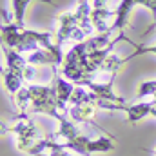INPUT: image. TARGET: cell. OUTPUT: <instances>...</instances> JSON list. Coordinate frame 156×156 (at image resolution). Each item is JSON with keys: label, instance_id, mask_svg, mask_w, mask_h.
Returning a JSON list of instances; mask_svg holds the SVG:
<instances>
[{"label": "cell", "instance_id": "cell-14", "mask_svg": "<svg viewBox=\"0 0 156 156\" xmlns=\"http://www.w3.org/2000/svg\"><path fill=\"white\" fill-rule=\"evenodd\" d=\"M40 156H71L67 151H51V153H44Z\"/></svg>", "mask_w": 156, "mask_h": 156}, {"label": "cell", "instance_id": "cell-3", "mask_svg": "<svg viewBox=\"0 0 156 156\" xmlns=\"http://www.w3.org/2000/svg\"><path fill=\"white\" fill-rule=\"evenodd\" d=\"M134 5H138L136 0H122V4L115 9V20H113V26H111V33L115 37L122 35L123 29L127 27V18H129V13L133 11Z\"/></svg>", "mask_w": 156, "mask_h": 156}, {"label": "cell", "instance_id": "cell-6", "mask_svg": "<svg viewBox=\"0 0 156 156\" xmlns=\"http://www.w3.org/2000/svg\"><path fill=\"white\" fill-rule=\"evenodd\" d=\"M115 18V11H109L107 7H100V9H94L91 11V22L94 26V31L96 33H111V26L109 24V18Z\"/></svg>", "mask_w": 156, "mask_h": 156}, {"label": "cell", "instance_id": "cell-15", "mask_svg": "<svg viewBox=\"0 0 156 156\" xmlns=\"http://www.w3.org/2000/svg\"><path fill=\"white\" fill-rule=\"evenodd\" d=\"M107 4H109V0H94L93 2V7L94 9H100V7H105Z\"/></svg>", "mask_w": 156, "mask_h": 156}, {"label": "cell", "instance_id": "cell-9", "mask_svg": "<svg viewBox=\"0 0 156 156\" xmlns=\"http://www.w3.org/2000/svg\"><path fill=\"white\" fill-rule=\"evenodd\" d=\"M115 151V144H113V136H100L96 140H89L87 144V154L93 153H109Z\"/></svg>", "mask_w": 156, "mask_h": 156}, {"label": "cell", "instance_id": "cell-12", "mask_svg": "<svg viewBox=\"0 0 156 156\" xmlns=\"http://www.w3.org/2000/svg\"><path fill=\"white\" fill-rule=\"evenodd\" d=\"M134 47H136V51L133 53V55H129V56H125L123 58V62H129V60H133V58H136L138 55H156V45H147V47H142V45H136V44H133Z\"/></svg>", "mask_w": 156, "mask_h": 156}, {"label": "cell", "instance_id": "cell-13", "mask_svg": "<svg viewBox=\"0 0 156 156\" xmlns=\"http://www.w3.org/2000/svg\"><path fill=\"white\" fill-rule=\"evenodd\" d=\"M136 4L138 5H144V7H147L151 13H153V24H151V27L156 26V0H136Z\"/></svg>", "mask_w": 156, "mask_h": 156}, {"label": "cell", "instance_id": "cell-10", "mask_svg": "<svg viewBox=\"0 0 156 156\" xmlns=\"http://www.w3.org/2000/svg\"><path fill=\"white\" fill-rule=\"evenodd\" d=\"M2 75H4V83H5V87H7V91H9L11 94L18 93V91L22 89V80H24L22 75L15 73V71L9 69V67H5V69L2 71Z\"/></svg>", "mask_w": 156, "mask_h": 156}, {"label": "cell", "instance_id": "cell-16", "mask_svg": "<svg viewBox=\"0 0 156 156\" xmlns=\"http://www.w3.org/2000/svg\"><path fill=\"white\" fill-rule=\"evenodd\" d=\"M153 156H156V147H154V149H153Z\"/></svg>", "mask_w": 156, "mask_h": 156}, {"label": "cell", "instance_id": "cell-1", "mask_svg": "<svg viewBox=\"0 0 156 156\" xmlns=\"http://www.w3.org/2000/svg\"><path fill=\"white\" fill-rule=\"evenodd\" d=\"M22 122H18L15 127H7L9 133L16 134V147L22 151V153H29V149L38 142V127L35 125L33 120L26 118L24 115L18 116Z\"/></svg>", "mask_w": 156, "mask_h": 156}, {"label": "cell", "instance_id": "cell-8", "mask_svg": "<svg viewBox=\"0 0 156 156\" xmlns=\"http://www.w3.org/2000/svg\"><path fill=\"white\" fill-rule=\"evenodd\" d=\"M31 2H42V4H49L55 5V0H11L13 5V20L18 26H24V18H26V9Z\"/></svg>", "mask_w": 156, "mask_h": 156}, {"label": "cell", "instance_id": "cell-2", "mask_svg": "<svg viewBox=\"0 0 156 156\" xmlns=\"http://www.w3.org/2000/svg\"><path fill=\"white\" fill-rule=\"evenodd\" d=\"M55 89H56V102H58V107L60 111H66V105H69V100L75 93V85L73 82L66 80L58 75V69H55V82H53Z\"/></svg>", "mask_w": 156, "mask_h": 156}, {"label": "cell", "instance_id": "cell-11", "mask_svg": "<svg viewBox=\"0 0 156 156\" xmlns=\"http://www.w3.org/2000/svg\"><path fill=\"white\" fill-rule=\"evenodd\" d=\"M145 96H156V80H149V82L140 83L138 98H145Z\"/></svg>", "mask_w": 156, "mask_h": 156}, {"label": "cell", "instance_id": "cell-5", "mask_svg": "<svg viewBox=\"0 0 156 156\" xmlns=\"http://www.w3.org/2000/svg\"><path fill=\"white\" fill-rule=\"evenodd\" d=\"M4 56H5V64H7L9 69H13L15 73L26 76V73H27V69H29L31 64L27 62V58L22 56V53H18V51H15L11 47L4 45Z\"/></svg>", "mask_w": 156, "mask_h": 156}, {"label": "cell", "instance_id": "cell-7", "mask_svg": "<svg viewBox=\"0 0 156 156\" xmlns=\"http://www.w3.org/2000/svg\"><path fill=\"white\" fill-rule=\"evenodd\" d=\"M96 109L98 107L94 104H83V105H71V109L67 113L73 118L75 123H91L94 120Z\"/></svg>", "mask_w": 156, "mask_h": 156}, {"label": "cell", "instance_id": "cell-4", "mask_svg": "<svg viewBox=\"0 0 156 156\" xmlns=\"http://www.w3.org/2000/svg\"><path fill=\"white\" fill-rule=\"evenodd\" d=\"M154 111H156V98L154 96L149 102H140V104H133V105H127L125 107L127 122L129 123H136L142 118L149 116V115H154Z\"/></svg>", "mask_w": 156, "mask_h": 156}, {"label": "cell", "instance_id": "cell-17", "mask_svg": "<svg viewBox=\"0 0 156 156\" xmlns=\"http://www.w3.org/2000/svg\"><path fill=\"white\" fill-rule=\"evenodd\" d=\"M153 116H156V111H154V115H153Z\"/></svg>", "mask_w": 156, "mask_h": 156}]
</instances>
